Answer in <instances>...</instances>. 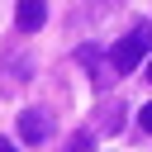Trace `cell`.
I'll list each match as a JSON object with an SVG mask.
<instances>
[{
    "label": "cell",
    "instance_id": "cell-1",
    "mask_svg": "<svg viewBox=\"0 0 152 152\" xmlns=\"http://www.w3.org/2000/svg\"><path fill=\"white\" fill-rule=\"evenodd\" d=\"M147 52H152V24L142 19V24L128 28V38H119V43L109 48V71L128 76V71H138V62H142Z\"/></svg>",
    "mask_w": 152,
    "mask_h": 152
},
{
    "label": "cell",
    "instance_id": "cell-4",
    "mask_svg": "<svg viewBox=\"0 0 152 152\" xmlns=\"http://www.w3.org/2000/svg\"><path fill=\"white\" fill-rule=\"evenodd\" d=\"M81 62L95 71V86H104V81H109V62H100V52H95V48H81Z\"/></svg>",
    "mask_w": 152,
    "mask_h": 152
},
{
    "label": "cell",
    "instance_id": "cell-7",
    "mask_svg": "<svg viewBox=\"0 0 152 152\" xmlns=\"http://www.w3.org/2000/svg\"><path fill=\"white\" fill-rule=\"evenodd\" d=\"M0 152H14V142H10V138H0Z\"/></svg>",
    "mask_w": 152,
    "mask_h": 152
},
{
    "label": "cell",
    "instance_id": "cell-8",
    "mask_svg": "<svg viewBox=\"0 0 152 152\" xmlns=\"http://www.w3.org/2000/svg\"><path fill=\"white\" fill-rule=\"evenodd\" d=\"M147 81H152V62H147Z\"/></svg>",
    "mask_w": 152,
    "mask_h": 152
},
{
    "label": "cell",
    "instance_id": "cell-3",
    "mask_svg": "<svg viewBox=\"0 0 152 152\" xmlns=\"http://www.w3.org/2000/svg\"><path fill=\"white\" fill-rule=\"evenodd\" d=\"M43 19H48V0H19V5H14V24H19V33H38Z\"/></svg>",
    "mask_w": 152,
    "mask_h": 152
},
{
    "label": "cell",
    "instance_id": "cell-2",
    "mask_svg": "<svg viewBox=\"0 0 152 152\" xmlns=\"http://www.w3.org/2000/svg\"><path fill=\"white\" fill-rule=\"evenodd\" d=\"M19 138H24V142H48V138H52V114L24 109V114H19Z\"/></svg>",
    "mask_w": 152,
    "mask_h": 152
},
{
    "label": "cell",
    "instance_id": "cell-5",
    "mask_svg": "<svg viewBox=\"0 0 152 152\" xmlns=\"http://www.w3.org/2000/svg\"><path fill=\"white\" fill-rule=\"evenodd\" d=\"M138 124H142V128L152 133V104H142V109H138Z\"/></svg>",
    "mask_w": 152,
    "mask_h": 152
},
{
    "label": "cell",
    "instance_id": "cell-6",
    "mask_svg": "<svg viewBox=\"0 0 152 152\" xmlns=\"http://www.w3.org/2000/svg\"><path fill=\"white\" fill-rule=\"evenodd\" d=\"M71 152H90V138L81 133V138H71Z\"/></svg>",
    "mask_w": 152,
    "mask_h": 152
}]
</instances>
